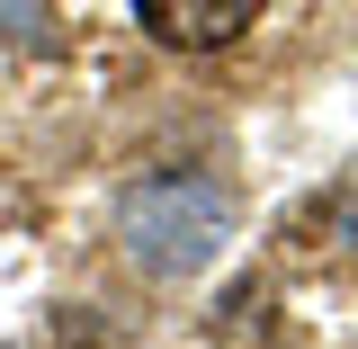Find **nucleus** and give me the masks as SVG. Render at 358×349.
<instances>
[{"label":"nucleus","mask_w":358,"mask_h":349,"mask_svg":"<svg viewBox=\"0 0 358 349\" xmlns=\"http://www.w3.org/2000/svg\"><path fill=\"white\" fill-rule=\"evenodd\" d=\"M117 242H126V260L143 278H197L233 242V188L224 179H197V171L134 179L117 197Z\"/></svg>","instance_id":"f257e3e1"},{"label":"nucleus","mask_w":358,"mask_h":349,"mask_svg":"<svg viewBox=\"0 0 358 349\" xmlns=\"http://www.w3.org/2000/svg\"><path fill=\"white\" fill-rule=\"evenodd\" d=\"M126 9H134V27L152 45H171V54H215V45L260 27L268 0H126Z\"/></svg>","instance_id":"f03ea898"},{"label":"nucleus","mask_w":358,"mask_h":349,"mask_svg":"<svg viewBox=\"0 0 358 349\" xmlns=\"http://www.w3.org/2000/svg\"><path fill=\"white\" fill-rule=\"evenodd\" d=\"M331 233H341V242L358 251V188H341V206H331Z\"/></svg>","instance_id":"7ed1b4c3"}]
</instances>
